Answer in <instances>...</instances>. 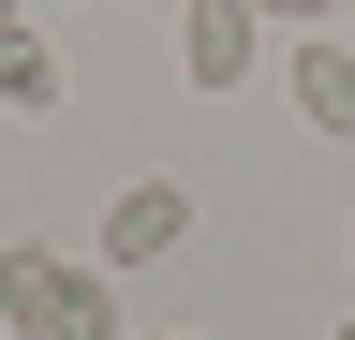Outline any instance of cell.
<instances>
[{
  "instance_id": "7",
  "label": "cell",
  "mask_w": 355,
  "mask_h": 340,
  "mask_svg": "<svg viewBox=\"0 0 355 340\" xmlns=\"http://www.w3.org/2000/svg\"><path fill=\"white\" fill-rule=\"evenodd\" d=\"M252 15H266V30H326L340 0H252Z\"/></svg>"
},
{
  "instance_id": "10",
  "label": "cell",
  "mask_w": 355,
  "mask_h": 340,
  "mask_svg": "<svg viewBox=\"0 0 355 340\" xmlns=\"http://www.w3.org/2000/svg\"><path fill=\"white\" fill-rule=\"evenodd\" d=\"M340 15H355V0H340Z\"/></svg>"
},
{
  "instance_id": "4",
  "label": "cell",
  "mask_w": 355,
  "mask_h": 340,
  "mask_svg": "<svg viewBox=\"0 0 355 340\" xmlns=\"http://www.w3.org/2000/svg\"><path fill=\"white\" fill-rule=\"evenodd\" d=\"M30 340H119V267H60L44 311H30Z\"/></svg>"
},
{
  "instance_id": "8",
  "label": "cell",
  "mask_w": 355,
  "mask_h": 340,
  "mask_svg": "<svg viewBox=\"0 0 355 340\" xmlns=\"http://www.w3.org/2000/svg\"><path fill=\"white\" fill-rule=\"evenodd\" d=\"M0 30H30V0H0Z\"/></svg>"
},
{
  "instance_id": "3",
  "label": "cell",
  "mask_w": 355,
  "mask_h": 340,
  "mask_svg": "<svg viewBox=\"0 0 355 340\" xmlns=\"http://www.w3.org/2000/svg\"><path fill=\"white\" fill-rule=\"evenodd\" d=\"M282 74H296V118H311V134H355V45H340V30H311Z\"/></svg>"
},
{
  "instance_id": "9",
  "label": "cell",
  "mask_w": 355,
  "mask_h": 340,
  "mask_svg": "<svg viewBox=\"0 0 355 340\" xmlns=\"http://www.w3.org/2000/svg\"><path fill=\"white\" fill-rule=\"evenodd\" d=\"M326 340H355V325H326Z\"/></svg>"
},
{
  "instance_id": "6",
  "label": "cell",
  "mask_w": 355,
  "mask_h": 340,
  "mask_svg": "<svg viewBox=\"0 0 355 340\" xmlns=\"http://www.w3.org/2000/svg\"><path fill=\"white\" fill-rule=\"evenodd\" d=\"M44 281H60V251H30V237L0 251V325H15V340H30V311H44Z\"/></svg>"
},
{
  "instance_id": "5",
  "label": "cell",
  "mask_w": 355,
  "mask_h": 340,
  "mask_svg": "<svg viewBox=\"0 0 355 340\" xmlns=\"http://www.w3.org/2000/svg\"><path fill=\"white\" fill-rule=\"evenodd\" d=\"M60 45H30V30H0V118H60Z\"/></svg>"
},
{
  "instance_id": "2",
  "label": "cell",
  "mask_w": 355,
  "mask_h": 340,
  "mask_svg": "<svg viewBox=\"0 0 355 340\" xmlns=\"http://www.w3.org/2000/svg\"><path fill=\"white\" fill-rule=\"evenodd\" d=\"M178 237H193V193H178V178H133V193H104V267H163Z\"/></svg>"
},
{
  "instance_id": "1",
  "label": "cell",
  "mask_w": 355,
  "mask_h": 340,
  "mask_svg": "<svg viewBox=\"0 0 355 340\" xmlns=\"http://www.w3.org/2000/svg\"><path fill=\"white\" fill-rule=\"evenodd\" d=\"M252 60H266V15H252V0H193V15H178V74H193V89H237Z\"/></svg>"
}]
</instances>
